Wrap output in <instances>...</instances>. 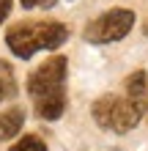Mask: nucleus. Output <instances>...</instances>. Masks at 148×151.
<instances>
[{
  "instance_id": "1a4fd4ad",
  "label": "nucleus",
  "mask_w": 148,
  "mask_h": 151,
  "mask_svg": "<svg viewBox=\"0 0 148 151\" xmlns=\"http://www.w3.org/2000/svg\"><path fill=\"white\" fill-rule=\"evenodd\" d=\"M22 8H52L55 0H19Z\"/></svg>"
},
{
  "instance_id": "0eeeda50",
  "label": "nucleus",
  "mask_w": 148,
  "mask_h": 151,
  "mask_svg": "<svg viewBox=\"0 0 148 151\" xmlns=\"http://www.w3.org/2000/svg\"><path fill=\"white\" fill-rule=\"evenodd\" d=\"M16 96V77H14V69L11 63L0 60V102L3 99H14Z\"/></svg>"
},
{
  "instance_id": "39448f33",
  "label": "nucleus",
  "mask_w": 148,
  "mask_h": 151,
  "mask_svg": "<svg viewBox=\"0 0 148 151\" xmlns=\"http://www.w3.org/2000/svg\"><path fill=\"white\" fill-rule=\"evenodd\" d=\"M22 124H25V113H22V107L3 110V113H0V143H3V140L16 137V135H19V129H22Z\"/></svg>"
},
{
  "instance_id": "6e6552de",
  "label": "nucleus",
  "mask_w": 148,
  "mask_h": 151,
  "mask_svg": "<svg viewBox=\"0 0 148 151\" xmlns=\"http://www.w3.org/2000/svg\"><path fill=\"white\" fill-rule=\"evenodd\" d=\"M8 151H47V146H44V140H41L39 135H25V137L16 140Z\"/></svg>"
},
{
  "instance_id": "f03ea898",
  "label": "nucleus",
  "mask_w": 148,
  "mask_h": 151,
  "mask_svg": "<svg viewBox=\"0 0 148 151\" xmlns=\"http://www.w3.org/2000/svg\"><path fill=\"white\" fill-rule=\"evenodd\" d=\"M143 110H145V104L132 99L126 91L121 96L118 93H104L91 107L99 127L107 129V132H115V135H126L129 129H134L137 121L143 118Z\"/></svg>"
},
{
  "instance_id": "9d476101",
  "label": "nucleus",
  "mask_w": 148,
  "mask_h": 151,
  "mask_svg": "<svg viewBox=\"0 0 148 151\" xmlns=\"http://www.w3.org/2000/svg\"><path fill=\"white\" fill-rule=\"evenodd\" d=\"M8 14H11V0H0V25H3Z\"/></svg>"
},
{
  "instance_id": "9b49d317",
  "label": "nucleus",
  "mask_w": 148,
  "mask_h": 151,
  "mask_svg": "<svg viewBox=\"0 0 148 151\" xmlns=\"http://www.w3.org/2000/svg\"><path fill=\"white\" fill-rule=\"evenodd\" d=\"M143 33H145V36H148V19H145V25H143Z\"/></svg>"
},
{
  "instance_id": "423d86ee",
  "label": "nucleus",
  "mask_w": 148,
  "mask_h": 151,
  "mask_svg": "<svg viewBox=\"0 0 148 151\" xmlns=\"http://www.w3.org/2000/svg\"><path fill=\"white\" fill-rule=\"evenodd\" d=\"M66 110V93L63 96H47V99H36V113L44 121H58Z\"/></svg>"
},
{
  "instance_id": "f257e3e1",
  "label": "nucleus",
  "mask_w": 148,
  "mask_h": 151,
  "mask_svg": "<svg viewBox=\"0 0 148 151\" xmlns=\"http://www.w3.org/2000/svg\"><path fill=\"white\" fill-rule=\"evenodd\" d=\"M69 39L63 22H16L6 33V44L16 58H30L39 50H58Z\"/></svg>"
},
{
  "instance_id": "20e7f679",
  "label": "nucleus",
  "mask_w": 148,
  "mask_h": 151,
  "mask_svg": "<svg viewBox=\"0 0 148 151\" xmlns=\"http://www.w3.org/2000/svg\"><path fill=\"white\" fill-rule=\"evenodd\" d=\"M134 25V11L129 8H110L102 17H96L93 22H88L85 28V39L91 44H110V41H121L132 30Z\"/></svg>"
},
{
  "instance_id": "7ed1b4c3",
  "label": "nucleus",
  "mask_w": 148,
  "mask_h": 151,
  "mask_svg": "<svg viewBox=\"0 0 148 151\" xmlns=\"http://www.w3.org/2000/svg\"><path fill=\"white\" fill-rule=\"evenodd\" d=\"M66 72H69V60L63 55L47 58L44 63L28 77V93L33 99L63 96L66 93Z\"/></svg>"
}]
</instances>
